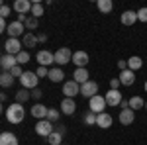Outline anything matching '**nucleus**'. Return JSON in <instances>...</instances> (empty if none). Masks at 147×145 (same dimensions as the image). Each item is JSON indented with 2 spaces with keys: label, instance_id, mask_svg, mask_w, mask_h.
I'll use <instances>...</instances> for the list:
<instances>
[{
  "label": "nucleus",
  "instance_id": "f257e3e1",
  "mask_svg": "<svg viewBox=\"0 0 147 145\" xmlns=\"http://www.w3.org/2000/svg\"><path fill=\"white\" fill-rule=\"evenodd\" d=\"M4 114H6V120L10 123H22L24 118H26V110H24L22 104H18V102H14L8 108H4Z\"/></svg>",
  "mask_w": 147,
  "mask_h": 145
},
{
  "label": "nucleus",
  "instance_id": "f03ea898",
  "mask_svg": "<svg viewBox=\"0 0 147 145\" xmlns=\"http://www.w3.org/2000/svg\"><path fill=\"white\" fill-rule=\"evenodd\" d=\"M53 132H55V123H51L49 120H37V123H35V134L37 135L49 137Z\"/></svg>",
  "mask_w": 147,
  "mask_h": 145
},
{
  "label": "nucleus",
  "instance_id": "7ed1b4c3",
  "mask_svg": "<svg viewBox=\"0 0 147 145\" xmlns=\"http://www.w3.org/2000/svg\"><path fill=\"white\" fill-rule=\"evenodd\" d=\"M20 82H22V88H28V90H34L37 88V82H39V77L32 73V71H26L20 78Z\"/></svg>",
  "mask_w": 147,
  "mask_h": 145
},
{
  "label": "nucleus",
  "instance_id": "20e7f679",
  "mask_svg": "<svg viewBox=\"0 0 147 145\" xmlns=\"http://www.w3.org/2000/svg\"><path fill=\"white\" fill-rule=\"evenodd\" d=\"M22 41L20 39H16V37H8L6 41H4V53H8V55H18V53H22Z\"/></svg>",
  "mask_w": 147,
  "mask_h": 145
},
{
  "label": "nucleus",
  "instance_id": "39448f33",
  "mask_svg": "<svg viewBox=\"0 0 147 145\" xmlns=\"http://www.w3.org/2000/svg\"><path fill=\"white\" fill-rule=\"evenodd\" d=\"M73 61V51L69 49V47H61V49H57L55 51V63L57 67H63V65H67Z\"/></svg>",
  "mask_w": 147,
  "mask_h": 145
},
{
  "label": "nucleus",
  "instance_id": "423d86ee",
  "mask_svg": "<svg viewBox=\"0 0 147 145\" xmlns=\"http://www.w3.org/2000/svg\"><path fill=\"white\" fill-rule=\"evenodd\" d=\"M106 98L100 96V94H96V96H92L90 100H88V110L94 112V114H102V112L106 110Z\"/></svg>",
  "mask_w": 147,
  "mask_h": 145
},
{
  "label": "nucleus",
  "instance_id": "0eeeda50",
  "mask_svg": "<svg viewBox=\"0 0 147 145\" xmlns=\"http://www.w3.org/2000/svg\"><path fill=\"white\" fill-rule=\"evenodd\" d=\"M35 59H37L39 67H49V65L55 63V53H51V51H47V49H41V51H37Z\"/></svg>",
  "mask_w": 147,
  "mask_h": 145
},
{
  "label": "nucleus",
  "instance_id": "6e6552de",
  "mask_svg": "<svg viewBox=\"0 0 147 145\" xmlns=\"http://www.w3.org/2000/svg\"><path fill=\"white\" fill-rule=\"evenodd\" d=\"M63 94H65V98H75L77 94H80V84L75 80L63 82Z\"/></svg>",
  "mask_w": 147,
  "mask_h": 145
},
{
  "label": "nucleus",
  "instance_id": "1a4fd4ad",
  "mask_svg": "<svg viewBox=\"0 0 147 145\" xmlns=\"http://www.w3.org/2000/svg\"><path fill=\"white\" fill-rule=\"evenodd\" d=\"M16 65H18L16 55H8V53H4V55L0 57V67H2V73H10Z\"/></svg>",
  "mask_w": 147,
  "mask_h": 145
},
{
  "label": "nucleus",
  "instance_id": "9d476101",
  "mask_svg": "<svg viewBox=\"0 0 147 145\" xmlns=\"http://www.w3.org/2000/svg\"><path fill=\"white\" fill-rule=\"evenodd\" d=\"M80 94H82L84 98H88V100H90L92 96H96V94H98V82H94V80L84 82V84L80 86Z\"/></svg>",
  "mask_w": 147,
  "mask_h": 145
},
{
  "label": "nucleus",
  "instance_id": "9b49d317",
  "mask_svg": "<svg viewBox=\"0 0 147 145\" xmlns=\"http://www.w3.org/2000/svg\"><path fill=\"white\" fill-rule=\"evenodd\" d=\"M32 6H34V2H30V0H16L12 4V10L16 14H26L28 16V12L32 14Z\"/></svg>",
  "mask_w": 147,
  "mask_h": 145
},
{
  "label": "nucleus",
  "instance_id": "f8f14e48",
  "mask_svg": "<svg viewBox=\"0 0 147 145\" xmlns=\"http://www.w3.org/2000/svg\"><path fill=\"white\" fill-rule=\"evenodd\" d=\"M24 32H26V26H24L22 22H18V20H14V22L8 24V32H6V34L10 35V37H16V39H18Z\"/></svg>",
  "mask_w": 147,
  "mask_h": 145
},
{
  "label": "nucleus",
  "instance_id": "ddd939ff",
  "mask_svg": "<svg viewBox=\"0 0 147 145\" xmlns=\"http://www.w3.org/2000/svg\"><path fill=\"white\" fill-rule=\"evenodd\" d=\"M73 63L77 65V69H86V65H88V53L86 51H75L73 53Z\"/></svg>",
  "mask_w": 147,
  "mask_h": 145
},
{
  "label": "nucleus",
  "instance_id": "4468645a",
  "mask_svg": "<svg viewBox=\"0 0 147 145\" xmlns=\"http://www.w3.org/2000/svg\"><path fill=\"white\" fill-rule=\"evenodd\" d=\"M61 112L65 116H73L77 112V102H75V98H63L61 100Z\"/></svg>",
  "mask_w": 147,
  "mask_h": 145
},
{
  "label": "nucleus",
  "instance_id": "2eb2a0df",
  "mask_svg": "<svg viewBox=\"0 0 147 145\" xmlns=\"http://www.w3.org/2000/svg\"><path fill=\"white\" fill-rule=\"evenodd\" d=\"M104 98H106V104H108V106H120V102L124 100V98H122V92H120V90H112V88L106 92Z\"/></svg>",
  "mask_w": 147,
  "mask_h": 145
},
{
  "label": "nucleus",
  "instance_id": "dca6fc26",
  "mask_svg": "<svg viewBox=\"0 0 147 145\" xmlns=\"http://www.w3.org/2000/svg\"><path fill=\"white\" fill-rule=\"evenodd\" d=\"M47 112H49V108L43 106L41 102H37V104L32 106V116L37 118V120H47Z\"/></svg>",
  "mask_w": 147,
  "mask_h": 145
},
{
  "label": "nucleus",
  "instance_id": "f3484780",
  "mask_svg": "<svg viewBox=\"0 0 147 145\" xmlns=\"http://www.w3.org/2000/svg\"><path fill=\"white\" fill-rule=\"evenodd\" d=\"M120 82H122V86H131L134 82H136V73L134 71H129V69H125L120 73Z\"/></svg>",
  "mask_w": 147,
  "mask_h": 145
},
{
  "label": "nucleus",
  "instance_id": "a211bd4d",
  "mask_svg": "<svg viewBox=\"0 0 147 145\" xmlns=\"http://www.w3.org/2000/svg\"><path fill=\"white\" fill-rule=\"evenodd\" d=\"M120 22H122V26H134V24L137 22V12H134V10H125V12H122V16H120Z\"/></svg>",
  "mask_w": 147,
  "mask_h": 145
},
{
  "label": "nucleus",
  "instance_id": "6ab92c4d",
  "mask_svg": "<svg viewBox=\"0 0 147 145\" xmlns=\"http://www.w3.org/2000/svg\"><path fill=\"white\" fill-rule=\"evenodd\" d=\"M134 120H136V112L131 108L129 110H120V123L122 125H131Z\"/></svg>",
  "mask_w": 147,
  "mask_h": 145
},
{
  "label": "nucleus",
  "instance_id": "aec40b11",
  "mask_svg": "<svg viewBox=\"0 0 147 145\" xmlns=\"http://www.w3.org/2000/svg\"><path fill=\"white\" fill-rule=\"evenodd\" d=\"M112 116L108 114V112H102V114H98V118H96V125L98 127H102V129H108L110 125H112Z\"/></svg>",
  "mask_w": 147,
  "mask_h": 145
},
{
  "label": "nucleus",
  "instance_id": "412c9836",
  "mask_svg": "<svg viewBox=\"0 0 147 145\" xmlns=\"http://www.w3.org/2000/svg\"><path fill=\"white\" fill-rule=\"evenodd\" d=\"M0 145H20V141L12 132H2L0 134Z\"/></svg>",
  "mask_w": 147,
  "mask_h": 145
},
{
  "label": "nucleus",
  "instance_id": "4be33fe9",
  "mask_svg": "<svg viewBox=\"0 0 147 145\" xmlns=\"http://www.w3.org/2000/svg\"><path fill=\"white\" fill-rule=\"evenodd\" d=\"M88 77H90V75H88V71H86V69H77V71L73 73V80H75V82H79L80 86H82L84 82H88Z\"/></svg>",
  "mask_w": 147,
  "mask_h": 145
},
{
  "label": "nucleus",
  "instance_id": "5701e85b",
  "mask_svg": "<svg viewBox=\"0 0 147 145\" xmlns=\"http://www.w3.org/2000/svg\"><path fill=\"white\" fill-rule=\"evenodd\" d=\"M22 43H24V47H28V51H30V49H32V47H35L39 41H37V35H34L32 32H26V34H24V37H22Z\"/></svg>",
  "mask_w": 147,
  "mask_h": 145
},
{
  "label": "nucleus",
  "instance_id": "b1692460",
  "mask_svg": "<svg viewBox=\"0 0 147 145\" xmlns=\"http://www.w3.org/2000/svg\"><path fill=\"white\" fill-rule=\"evenodd\" d=\"M49 80H51V82H61V80H63V78H65V73H63V69L61 67H51L49 69Z\"/></svg>",
  "mask_w": 147,
  "mask_h": 145
},
{
  "label": "nucleus",
  "instance_id": "393cba45",
  "mask_svg": "<svg viewBox=\"0 0 147 145\" xmlns=\"http://www.w3.org/2000/svg\"><path fill=\"white\" fill-rule=\"evenodd\" d=\"M141 67H143V59H141V57L134 55V57H129V59H127V69H129V71H134V73H136V71H139Z\"/></svg>",
  "mask_w": 147,
  "mask_h": 145
},
{
  "label": "nucleus",
  "instance_id": "a878e982",
  "mask_svg": "<svg viewBox=\"0 0 147 145\" xmlns=\"http://www.w3.org/2000/svg\"><path fill=\"white\" fill-rule=\"evenodd\" d=\"M30 98H32V90L22 88V90L16 92V102H18V104H24V102H28Z\"/></svg>",
  "mask_w": 147,
  "mask_h": 145
},
{
  "label": "nucleus",
  "instance_id": "bb28decb",
  "mask_svg": "<svg viewBox=\"0 0 147 145\" xmlns=\"http://www.w3.org/2000/svg\"><path fill=\"white\" fill-rule=\"evenodd\" d=\"M96 6H98V10H100L102 14H108V12H112L114 2H112V0H98Z\"/></svg>",
  "mask_w": 147,
  "mask_h": 145
},
{
  "label": "nucleus",
  "instance_id": "cd10ccee",
  "mask_svg": "<svg viewBox=\"0 0 147 145\" xmlns=\"http://www.w3.org/2000/svg\"><path fill=\"white\" fill-rule=\"evenodd\" d=\"M12 84H14V77H12L10 73H2L0 75V86L2 88H10Z\"/></svg>",
  "mask_w": 147,
  "mask_h": 145
},
{
  "label": "nucleus",
  "instance_id": "c85d7f7f",
  "mask_svg": "<svg viewBox=\"0 0 147 145\" xmlns=\"http://www.w3.org/2000/svg\"><path fill=\"white\" fill-rule=\"evenodd\" d=\"M145 106V102H143V98H139V96H131L129 98V108L136 112V110H139V108H143Z\"/></svg>",
  "mask_w": 147,
  "mask_h": 145
},
{
  "label": "nucleus",
  "instance_id": "c756f323",
  "mask_svg": "<svg viewBox=\"0 0 147 145\" xmlns=\"http://www.w3.org/2000/svg\"><path fill=\"white\" fill-rule=\"evenodd\" d=\"M61 114H63V112L57 110V108H49V112H47V120H49L51 123H57L59 118H61Z\"/></svg>",
  "mask_w": 147,
  "mask_h": 145
},
{
  "label": "nucleus",
  "instance_id": "7c9ffc66",
  "mask_svg": "<svg viewBox=\"0 0 147 145\" xmlns=\"http://www.w3.org/2000/svg\"><path fill=\"white\" fill-rule=\"evenodd\" d=\"M96 118H98V114H94V112H86L84 116H82V122L86 123V125H96Z\"/></svg>",
  "mask_w": 147,
  "mask_h": 145
},
{
  "label": "nucleus",
  "instance_id": "2f4dec72",
  "mask_svg": "<svg viewBox=\"0 0 147 145\" xmlns=\"http://www.w3.org/2000/svg\"><path fill=\"white\" fill-rule=\"evenodd\" d=\"M32 16L37 18V20L43 16V4H41V2H34V6H32Z\"/></svg>",
  "mask_w": 147,
  "mask_h": 145
},
{
  "label": "nucleus",
  "instance_id": "473e14b6",
  "mask_svg": "<svg viewBox=\"0 0 147 145\" xmlns=\"http://www.w3.org/2000/svg\"><path fill=\"white\" fill-rule=\"evenodd\" d=\"M61 141H63V135L57 134V132H53V134L47 137V143L49 145H61Z\"/></svg>",
  "mask_w": 147,
  "mask_h": 145
},
{
  "label": "nucleus",
  "instance_id": "72a5a7b5",
  "mask_svg": "<svg viewBox=\"0 0 147 145\" xmlns=\"http://www.w3.org/2000/svg\"><path fill=\"white\" fill-rule=\"evenodd\" d=\"M16 59H18V65H28V63H30V51L24 49L22 53L16 55Z\"/></svg>",
  "mask_w": 147,
  "mask_h": 145
},
{
  "label": "nucleus",
  "instance_id": "f704fd0d",
  "mask_svg": "<svg viewBox=\"0 0 147 145\" xmlns=\"http://www.w3.org/2000/svg\"><path fill=\"white\" fill-rule=\"evenodd\" d=\"M37 26H39V20L34 18V16H30L28 22H26V28H28V30H37Z\"/></svg>",
  "mask_w": 147,
  "mask_h": 145
},
{
  "label": "nucleus",
  "instance_id": "c9c22d12",
  "mask_svg": "<svg viewBox=\"0 0 147 145\" xmlns=\"http://www.w3.org/2000/svg\"><path fill=\"white\" fill-rule=\"evenodd\" d=\"M24 73H26V71L22 69V65H16V67H14V69L10 71V75H12L14 78H22V75H24Z\"/></svg>",
  "mask_w": 147,
  "mask_h": 145
},
{
  "label": "nucleus",
  "instance_id": "e433bc0d",
  "mask_svg": "<svg viewBox=\"0 0 147 145\" xmlns=\"http://www.w3.org/2000/svg\"><path fill=\"white\" fill-rule=\"evenodd\" d=\"M10 12H12V8H10V6L2 4V6H0V18H2V20H6V18L10 16Z\"/></svg>",
  "mask_w": 147,
  "mask_h": 145
},
{
  "label": "nucleus",
  "instance_id": "4c0bfd02",
  "mask_svg": "<svg viewBox=\"0 0 147 145\" xmlns=\"http://www.w3.org/2000/svg\"><path fill=\"white\" fill-rule=\"evenodd\" d=\"M137 22H147V8H139L137 10Z\"/></svg>",
  "mask_w": 147,
  "mask_h": 145
},
{
  "label": "nucleus",
  "instance_id": "58836bf2",
  "mask_svg": "<svg viewBox=\"0 0 147 145\" xmlns=\"http://www.w3.org/2000/svg\"><path fill=\"white\" fill-rule=\"evenodd\" d=\"M35 75H37L39 78L49 77V69H47V67H37V71H35Z\"/></svg>",
  "mask_w": 147,
  "mask_h": 145
},
{
  "label": "nucleus",
  "instance_id": "ea45409f",
  "mask_svg": "<svg viewBox=\"0 0 147 145\" xmlns=\"http://www.w3.org/2000/svg\"><path fill=\"white\" fill-rule=\"evenodd\" d=\"M32 98H34V100H41V98H43V90L41 88H34L32 90Z\"/></svg>",
  "mask_w": 147,
  "mask_h": 145
},
{
  "label": "nucleus",
  "instance_id": "a19ab883",
  "mask_svg": "<svg viewBox=\"0 0 147 145\" xmlns=\"http://www.w3.org/2000/svg\"><path fill=\"white\" fill-rule=\"evenodd\" d=\"M120 86H122L120 78H112V80H110V88L112 90H120Z\"/></svg>",
  "mask_w": 147,
  "mask_h": 145
},
{
  "label": "nucleus",
  "instance_id": "79ce46f5",
  "mask_svg": "<svg viewBox=\"0 0 147 145\" xmlns=\"http://www.w3.org/2000/svg\"><path fill=\"white\" fill-rule=\"evenodd\" d=\"M55 132H57V134H61V135H65V134H67V127H65L63 123H55Z\"/></svg>",
  "mask_w": 147,
  "mask_h": 145
},
{
  "label": "nucleus",
  "instance_id": "37998d69",
  "mask_svg": "<svg viewBox=\"0 0 147 145\" xmlns=\"http://www.w3.org/2000/svg\"><path fill=\"white\" fill-rule=\"evenodd\" d=\"M118 69H120V73H122V71H125V69H127V61L120 59V61H118Z\"/></svg>",
  "mask_w": 147,
  "mask_h": 145
},
{
  "label": "nucleus",
  "instance_id": "c03bdc74",
  "mask_svg": "<svg viewBox=\"0 0 147 145\" xmlns=\"http://www.w3.org/2000/svg\"><path fill=\"white\" fill-rule=\"evenodd\" d=\"M0 30L2 32H8V24H6V20H2V18H0Z\"/></svg>",
  "mask_w": 147,
  "mask_h": 145
},
{
  "label": "nucleus",
  "instance_id": "a18cd8bd",
  "mask_svg": "<svg viewBox=\"0 0 147 145\" xmlns=\"http://www.w3.org/2000/svg\"><path fill=\"white\" fill-rule=\"evenodd\" d=\"M37 41H39V43H45V41H47V35L45 34H37Z\"/></svg>",
  "mask_w": 147,
  "mask_h": 145
},
{
  "label": "nucleus",
  "instance_id": "49530a36",
  "mask_svg": "<svg viewBox=\"0 0 147 145\" xmlns=\"http://www.w3.org/2000/svg\"><path fill=\"white\" fill-rule=\"evenodd\" d=\"M120 106H122V110H129V100H122Z\"/></svg>",
  "mask_w": 147,
  "mask_h": 145
},
{
  "label": "nucleus",
  "instance_id": "de8ad7c7",
  "mask_svg": "<svg viewBox=\"0 0 147 145\" xmlns=\"http://www.w3.org/2000/svg\"><path fill=\"white\" fill-rule=\"evenodd\" d=\"M143 88H145V92H147V80H145V84H143Z\"/></svg>",
  "mask_w": 147,
  "mask_h": 145
},
{
  "label": "nucleus",
  "instance_id": "09e8293b",
  "mask_svg": "<svg viewBox=\"0 0 147 145\" xmlns=\"http://www.w3.org/2000/svg\"><path fill=\"white\" fill-rule=\"evenodd\" d=\"M145 110H147V102H145Z\"/></svg>",
  "mask_w": 147,
  "mask_h": 145
}]
</instances>
